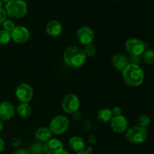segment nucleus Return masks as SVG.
I'll return each mask as SVG.
<instances>
[{
    "label": "nucleus",
    "mask_w": 154,
    "mask_h": 154,
    "mask_svg": "<svg viewBox=\"0 0 154 154\" xmlns=\"http://www.w3.org/2000/svg\"><path fill=\"white\" fill-rule=\"evenodd\" d=\"M15 114V108L10 102H2L0 103V119L3 121L9 120Z\"/></svg>",
    "instance_id": "ddd939ff"
},
{
    "label": "nucleus",
    "mask_w": 154,
    "mask_h": 154,
    "mask_svg": "<svg viewBox=\"0 0 154 154\" xmlns=\"http://www.w3.org/2000/svg\"><path fill=\"white\" fill-rule=\"evenodd\" d=\"M150 124V119L148 116L142 115L138 118V126H140L144 129H147Z\"/></svg>",
    "instance_id": "5701e85b"
},
{
    "label": "nucleus",
    "mask_w": 154,
    "mask_h": 154,
    "mask_svg": "<svg viewBox=\"0 0 154 154\" xmlns=\"http://www.w3.org/2000/svg\"><path fill=\"white\" fill-rule=\"evenodd\" d=\"M60 154H69V151H67V150H63V151H62L61 153H60Z\"/></svg>",
    "instance_id": "2f4dec72"
},
{
    "label": "nucleus",
    "mask_w": 154,
    "mask_h": 154,
    "mask_svg": "<svg viewBox=\"0 0 154 154\" xmlns=\"http://www.w3.org/2000/svg\"><path fill=\"white\" fill-rule=\"evenodd\" d=\"M126 138L133 144H141L145 141L147 137V129L140 126H134L126 132Z\"/></svg>",
    "instance_id": "423d86ee"
},
{
    "label": "nucleus",
    "mask_w": 154,
    "mask_h": 154,
    "mask_svg": "<svg viewBox=\"0 0 154 154\" xmlns=\"http://www.w3.org/2000/svg\"><path fill=\"white\" fill-rule=\"evenodd\" d=\"M112 112H113V115H114V117L122 115V109L120 108V107H115V108H113Z\"/></svg>",
    "instance_id": "cd10ccee"
},
{
    "label": "nucleus",
    "mask_w": 154,
    "mask_h": 154,
    "mask_svg": "<svg viewBox=\"0 0 154 154\" xmlns=\"http://www.w3.org/2000/svg\"><path fill=\"white\" fill-rule=\"evenodd\" d=\"M4 149H5V141H3L2 138H0V153H1L2 152H3Z\"/></svg>",
    "instance_id": "c85d7f7f"
},
{
    "label": "nucleus",
    "mask_w": 154,
    "mask_h": 154,
    "mask_svg": "<svg viewBox=\"0 0 154 154\" xmlns=\"http://www.w3.org/2000/svg\"><path fill=\"white\" fill-rule=\"evenodd\" d=\"M62 108L67 114H73L78 111L80 107V99L77 95L69 93L63 97L61 103Z\"/></svg>",
    "instance_id": "39448f33"
},
{
    "label": "nucleus",
    "mask_w": 154,
    "mask_h": 154,
    "mask_svg": "<svg viewBox=\"0 0 154 154\" xmlns=\"http://www.w3.org/2000/svg\"><path fill=\"white\" fill-rule=\"evenodd\" d=\"M11 37V33L5 30H0V45H5L10 42Z\"/></svg>",
    "instance_id": "4be33fe9"
},
{
    "label": "nucleus",
    "mask_w": 154,
    "mask_h": 154,
    "mask_svg": "<svg viewBox=\"0 0 154 154\" xmlns=\"http://www.w3.org/2000/svg\"><path fill=\"white\" fill-rule=\"evenodd\" d=\"M11 145L13 146L14 147H19L21 144V140L18 137H14V138L11 140Z\"/></svg>",
    "instance_id": "bb28decb"
},
{
    "label": "nucleus",
    "mask_w": 154,
    "mask_h": 154,
    "mask_svg": "<svg viewBox=\"0 0 154 154\" xmlns=\"http://www.w3.org/2000/svg\"><path fill=\"white\" fill-rule=\"evenodd\" d=\"M46 32L51 37H57L60 35L63 30V26L59 21L52 20L49 21L46 25Z\"/></svg>",
    "instance_id": "2eb2a0df"
},
{
    "label": "nucleus",
    "mask_w": 154,
    "mask_h": 154,
    "mask_svg": "<svg viewBox=\"0 0 154 154\" xmlns=\"http://www.w3.org/2000/svg\"><path fill=\"white\" fill-rule=\"evenodd\" d=\"M33 90L29 84L23 83L17 86L15 95L20 103H29L33 98Z\"/></svg>",
    "instance_id": "6e6552de"
},
{
    "label": "nucleus",
    "mask_w": 154,
    "mask_h": 154,
    "mask_svg": "<svg viewBox=\"0 0 154 154\" xmlns=\"http://www.w3.org/2000/svg\"><path fill=\"white\" fill-rule=\"evenodd\" d=\"M128 122L126 117L123 115L113 117L111 120V127L113 131L117 133H123L127 129Z\"/></svg>",
    "instance_id": "f8f14e48"
},
{
    "label": "nucleus",
    "mask_w": 154,
    "mask_h": 154,
    "mask_svg": "<svg viewBox=\"0 0 154 154\" xmlns=\"http://www.w3.org/2000/svg\"><path fill=\"white\" fill-rule=\"evenodd\" d=\"M69 126V120L63 115L54 117L49 123V129L53 134L61 135L67 131Z\"/></svg>",
    "instance_id": "20e7f679"
},
{
    "label": "nucleus",
    "mask_w": 154,
    "mask_h": 154,
    "mask_svg": "<svg viewBox=\"0 0 154 154\" xmlns=\"http://www.w3.org/2000/svg\"><path fill=\"white\" fill-rule=\"evenodd\" d=\"M94 38L95 35L93 30L87 26H81L77 32V38L78 42L84 46L93 43Z\"/></svg>",
    "instance_id": "9d476101"
},
{
    "label": "nucleus",
    "mask_w": 154,
    "mask_h": 154,
    "mask_svg": "<svg viewBox=\"0 0 154 154\" xmlns=\"http://www.w3.org/2000/svg\"><path fill=\"white\" fill-rule=\"evenodd\" d=\"M5 10L7 16L19 19L26 14L28 12V5L24 0H11L6 3Z\"/></svg>",
    "instance_id": "7ed1b4c3"
},
{
    "label": "nucleus",
    "mask_w": 154,
    "mask_h": 154,
    "mask_svg": "<svg viewBox=\"0 0 154 154\" xmlns=\"http://www.w3.org/2000/svg\"><path fill=\"white\" fill-rule=\"evenodd\" d=\"M122 78L126 85L132 87H138L144 81V71L137 64L129 63L122 71Z\"/></svg>",
    "instance_id": "f257e3e1"
},
{
    "label": "nucleus",
    "mask_w": 154,
    "mask_h": 154,
    "mask_svg": "<svg viewBox=\"0 0 154 154\" xmlns=\"http://www.w3.org/2000/svg\"><path fill=\"white\" fill-rule=\"evenodd\" d=\"M2 2L7 3V2H8L9 1H11V0H2Z\"/></svg>",
    "instance_id": "72a5a7b5"
},
{
    "label": "nucleus",
    "mask_w": 154,
    "mask_h": 154,
    "mask_svg": "<svg viewBox=\"0 0 154 154\" xmlns=\"http://www.w3.org/2000/svg\"><path fill=\"white\" fill-rule=\"evenodd\" d=\"M3 127H4V123H3V120H2L1 119H0V132L2 131Z\"/></svg>",
    "instance_id": "c756f323"
},
{
    "label": "nucleus",
    "mask_w": 154,
    "mask_h": 154,
    "mask_svg": "<svg viewBox=\"0 0 154 154\" xmlns=\"http://www.w3.org/2000/svg\"><path fill=\"white\" fill-rule=\"evenodd\" d=\"M2 26H3V29H4V30H5V31L8 32H11L12 31L14 30V29L15 28V24L13 22L12 20H6L4 22V23L2 24Z\"/></svg>",
    "instance_id": "393cba45"
},
{
    "label": "nucleus",
    "mask_w": 154,
    "mask_h": 154,
    "mask_svg": "<svg viewBox=\"0 0 154 154\" xmlns=\"http://www.w3.org/2000/svg\"><path fill=\"white\" fill-rule=\"evenodd\" d=\"M30 154H45L44 144L41 142L33 143L29 148Z\"/></svg>",
    "instance_id": "aec40b11"
},
{
    "label": "nucleus",
    "mask_w": 154,
    "mask_h": 154,
    "mask_svg": "<svg viewBox=\"0 0 154 154\" xmlns=\"http://www.w3.org/2000/svg\"><path fill=\"white\" fill-rule=\"evenodd\" d=\"M2 1L0 0V8H2Z\"/></svg>",
    "instance_id": "473e14b6"
},
{
    "label": "nucleus",
    "mask_w": 154,
    "mask_h": 154,
    "mask_svg": "<svg viewBox=\"0 0 154 154\" xmlns=\"http://www.w3.org/2000/svg\"><path fill=\"white\" fill-rule=\"evenodd\" d=\"M11 37L15 43L24 44L29 39L30 32L26 27L17 26H15L13 31L11 32Z\"/></svg>",
    "instance_id": "1a4fd4ad"
},
{
    "label": "nucleus",
    "mask_w": 154,
    "mask_h": 154,
    "mask_svg": "<svg viewBox=\"0 0 154 154\" xmlns=\"http://www.w3.org/2000/svg\"><path fill=\"white\" fill-rule=\"evenodd\" d=\"M109 1H115V0H109Z\"/></svg>",
    "instance_id": "c9c22d12"
},
{
    "label": "nucleus",
    "mask_w": 154,
    "mask_h": 154,
    "mask_svg": "<svg viewBox=\"0 0 154 154\" xmlns=\"http://www.w3.org/2000/svg\"><path fill=\"white\" fill-rule=\"evenodd\" d=\"M113 117V112L112 110L109 109V108H102V109L99 110V112L97 114V118L102 123H108V122H111L112 120Z\"/></svg>",
    "instance_id": "a211bd4d"
},
{
    "label": "nucleus",
    "mask_w": 154,
    "mask_h": 154,
    "mask_svg": "<svg viewBox=\"0 0 154 154\" xmlns=\"http://www.w3.org/2000/svg\"><path fill=\"white\" fill-rule=\"evenodd\" d=\"M7 18V14L4 8H0V26H2Z\"/></svg>",
    "instance_id": "a878e982"
},
{
    "label": "nucleus",
    "mask_w": 154,
    "mask_h": 154,
    "mask_svg": "<svg viewBox=\"0 0 154 154\" xmlns=\"http://www.w3.org/2000/svg\"><path fill=\"white\" fill-rule=\"evenodd\" d=\"M69 144L70 148L76 153L83 151L85 148V143L84 140L79 136H74L71 138L69 141Z\"/></svg>",
    "instance_id": "f3484780"
},
{
    "label": "nucleus",
    "mask_w": 154,
    "mask_h": 154,
    "mask_svg": "<svg viewBox=\"0 0 154 154\" xmlns=\"http://www.w3.org/2000/svg\"><path fill=\"white\" fill-rule=\"evenodd\" d=\"M17 113L22 118H27L32 114L31 106L29 103H20L17 108Z\"/></svg>",
    "instance_id": "6ab92c4d"
},
{
    "label": "nucleus",
    "mask_w": 154,
    "mask_h": 154,
    "mask_svg": "<svg viewBox=\"0 0 154 154\" xmlns=\"http://www.w3.org/2000/svg\"><path fill=\"white\" fill-rule=\"evenodd\" d=\"M25 154H30V153H29V151H28V152H27V153H25Z\"/></svg>",
    "instance_id": "f704fd0d"
},
{
    "label": "nucleus",
    "mask_w": 154,
    "mask_h": 154,
    "mask_svg": "<svg viewBox=\"0 0 154 154\" xmlns=\"http://www.w3.org/2000/svg\"><path fill=\"white\" fill-rule=\"evenodd\" d=\"M52 132L49 128L41 127L35 132V137L38 142L46 143L52 138Z\"/></svg>",
    "instance_id": "dca6fc26"
},
{
    "label": "nucleus",
    "mask_w": 154,
    "mask_h": 154,
    "mask_svg": "<svg viewBox=\"0 0 154 154\" xmlns=\"http://www.w3.org/2000/svg\"><path fill=\"white\" fill-rule=\"evenodd\" d=\"M143 60L147 64H154V51L153 50H147L143 53Z\"/></svg>",
    "instance_id": "412c9836"
},
{
    "label": "nucleus",
    "mask_w": 154,
    "mask_h": 154,
    "mask_svg": "<svg viewBox=\"0 0 154 154\" xmlns=\"http://www.w3.org/2000/svg\"><path fill=\"white\" fill-rule=\"evenodd\" d=\"M126 51L132 57H138L145 51V45L138 38L128 39L125 44Z\"/></svg>",
    "instance_id": "0eeeda50"
},
{
    "label": "nucleus",
    "mask_w": 154,
    "mask_h": 154,
    "mask_svg": "<svg viewBox=\"0 0 154 154\" xmlns=\"http://www.w3.org/2000/svg\"><path fill=\"white\" fill-rule=\"evenodd\" d=\"M63 60L69 66L72 68L82 67L86 63L87 57L83 49L77 46L66 48L63 54Z\"/></svg>",
    "instance_id": "f03ea898"
},
{
    "label": "nucleus",
    "mask_w": 154,
    "mask_h": 154,
    "mask_svg": "<svg viewBox=\"0 0 154 154\" xmlns=\"http://www.w3.org/2000/svg\"><path fill=\"white\" fill-rule=\"evenodd\" d=\"M76 154H90L89 153H87L86 150H83V151L78 152V153H76Z\"/></svg>",
    "instance_id": "7c9ffc66"
},
{
    "label": "nucleus",
    "mask_w": 154,
    "mask_h": 154,
    "mask_svg": "<svg viewBox=\"0 0 154 154\" xmlns=\"http://www.w3.org/2000/svg\"><path fill=\"white\" fill-rule=\"evenodd\" d=\"M45 154H60L63 151V144L59 139L51 138L44 144Z\"/></svg>",
    "instance_id": "9b49d317"
},
{
    "label": "nucleus",
    "mask_w": 154,
    "mask_h": 154,
    "mask_svg": "<svg viewBox=\"0 0 154 154\" xmlns=\"http://www.w3.org/2000/svg\"><path fill=\"white\" fill-rule=\"evenodd\" d=\"M84 54H85L87 57H92L96 54V47L93 45V44H90V45H85L83 49Z\"/></svg>",
    "instance_id": "b1692460"
},
{
    "label": "nucleus",
    "mask_w": 154,
    "mask_h": 154,
    "mask_svg": "<svg viewBox=\"0 0 154 154\" xmlns=\"http://www.w3.org/2000/svg\"><path fill=\"white\" fill-rule=\"evenodd\" d=\"M111 64L117 70L122 72L129 64V59L124 54H117L113 56L111 59Z\"/></svg>",
    "instance_id": "4468645a"
}]
</instances>
